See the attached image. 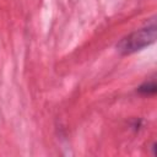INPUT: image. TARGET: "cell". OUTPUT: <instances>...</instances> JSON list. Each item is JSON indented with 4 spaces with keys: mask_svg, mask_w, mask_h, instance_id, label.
<instances>
[{
    "mask_svg": "<svg viewBox=\"0 0 157 157\" xmlns=\"http://www.w3.org/2000/svg\"><path fill=\"white\" fill-rule=\"evenodd\" d=\"M156 34H157V28H156V25L152 23L150 26L136 29L129 33L128 36L123 37L117 43L115 48L119 54L130 55L153 44L156 40Z\"/></svg>",
    "mask_w": 157,
    "mask_h": 157,
    "instance_id": "6da1fadb",
    "label": "cell"
},
{
    "mask_svg": "<svg viewBox=\"0 0 157 157\" xmlns=\"http://www.w3.org/2000/svg\"><path fill=\"white\" fill-rule=\"evenodd\" d=\"M137 93H140L141 96H155L156 94V91H157V86H156V81L155 78H150V80H146L145 82H142L139 87H137Z\"/></svg>",
    "mask_w": 157,
    "mask_h": 157,
    "instance_id": "7a4b0ae2",
    "label": "cell"
}]
</instances>
